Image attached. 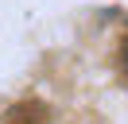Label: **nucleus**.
I'll use <instances>...</instances> for the list:
<instances>
[{
    "label": "nucleus",
    "mask_w": 128,
    "mask_h": 124,
    "mask_svg": "<svg viewBox=\"0 0 128 124\" xmlns=\"http://www.w3.org/2000/svg\"><path fill=\"white\" fill-rule=\"evenodd\" d=\"M124 66H128V58H124Z\"/></svg>",
    "instance_id": "obj_1"
}]
</instances>
